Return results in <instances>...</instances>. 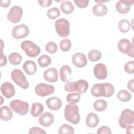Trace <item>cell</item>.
Instances as JSON below:
<instances>
[{
	"label": "cell",
	"instance_id": "6da1fadb",
	"mask_svg": "<svg viewBox=\"0 0 134 134\" xmlns=\"http://www.w3.org/2000/svg\"><path fill=\"white\" fill-rule=\"evenodd\" d=\"M64 116L66 120L74 124H77L80 120L79 107L75 103H70L64 108Z\"/></svg>",
	"mask_w": 134,
	"mask_h": 134
},
{
	"label": "cell",
	"instance_id": "7a4b0ae2",
	"mask_svg": "<svg viewBox=\"0 0 134 134\" xmlns=\"http://www.w3.org/2000/svg\"><path fill=\"white\" fill-rule=\"evenodd\" d=\"M22 50L28 57L34 58L37 57L40 53V48L34 42L30 40H25L20 44Z\"/></svg>",
	"mask_w": 134,
	"mask_h": 134
},
{
	"label": "cell",
	"instance_id": "3957f363",
	"mask_svg": "<svg viewBox=\"0 0 134 134\" xmlns=\"http://www.w3.org/2000/svg\"><path fill=\"white\" fill-rule=\"evenodd\" d=\"M134 121V113L130 109H124L120 115L118 120L119 126L126 129L128 126L131 125Z\"/></svg>",
	"mask_w": 134,
	"mask_h": 134
},
{
	"label": "cell",
	"instance_id": "277c9868",
	"mask_svg": "<svg viewBox=\"0 0 134 134\" xmlns=\"http://www.w3.org/2000/svg\"><path fill=\"white\" fill-rule=\"evenodd\" d=\"M12 80L20 88L26 90L29 87V83L24 73L19 69H15L10 73Z\"/></svg>",
	"mask_w": 134,
	"mask_h": 134
},
{
	"label": "cell",
	"instance_id": "5b68a950",
	"mask_svg": "<svg viewBox=\"0 0 134 134\" xmlns=\"http://www.w3.org/2000/svg\"><path fill=\"white\" fill-rule=\"evenodd\" d=\"M55 29L58 35L62 37H66L70 34V23L65 18L57 19L54 24Z\"/></svg>",
	"mask_w": 134,
	"mask_h": 134
},
{
	"label": "cell",
	"instance_id": "8992f818",
	"mask_svg": "<svg viewBox=\"0 0 134 134\" xmlns=\"http://www.w3.org/2000/svg\"><path fill=\"white\" fill-rule=\"evenodd\" d=\"M9 106L14 112L21 116L26 115L29 109V104L27 102L19 99H14L11 101Z\"/></svg>",
	"mask_w": 134,
	"mask_h": 134
},
{
	"label": "cell",
	"instance_id": "52a82bcc",
	"mask_svg": "<svg viewBox=\"0 0 134 134\" xmlns=\"http://www.w3.org/2000/svg\"><path fill=\"white\" fill-rule=\"evenodd\" d=\"M117 47L119 51L122 53L127 54L130 57H133V46L130 40L123 38L120 39L117 44Z\"/></svg>",
	"mask_w": 134,
	"mask_h": 134
},
{
	"label": "cell",
	"instance_id": "ba28073f",
	"mask_svg": "<svg viewBox=\"0 0 134 134\" xmlns=\"http://www.w3.org/2000/svg\"><path fill=\"white\" fill-rule=\"evenodd\" d=\"M54 87L52 85L40 83L37 84L35 88V92L37 95L40 97H46L54 92Z\"/></svg>",
	"mask_w": 134,
	"mask_h": 134
},
{
	"label": "cell",
	"instance_id": "9c48e42d",
	"mask_svg": "<svg viewBox=\"0 0 134 134\" xmlns=\"http://www.w3.org/2000/svg\"><path fill=\"white\" fill-rule=\"evenodd\" d=\"M23 10L21 7L19 6H13L7 15L8 20L13 23H17L20 21Z\"/></svg>",
	"mask_w": 134,
	"mask_h": 134
},
{
	"label": "cell",
	"instance_id": "30bf717a",
	"mask_svg": "<svg viewBox=\"0 0 134 134\" xmlns=\"http://www.w3.org/2000/svg\"><path fill=\"white\" fill-rule=\"evenodd\" d=\"M29 34L28 27L25 24H21L15 26L12 31V35L14 38L20 39L26 37Z\"/></svg>",
	"mask_w": 134,
	"mask_h": 134
},
{
	"label": "cell",
	"instance_id": "8fae6325",
	"mask_svg": "<svg viewBox=\"0 0 134 134\" xmlns=\"http://www.w3.org/2000/svg\"><path fill=\"white\" fill-rule=\"evenodd\" d=\"M133 3V0H120L116 3V9L120 14H127L129 12L130 6Z\"/></svg>",
	"mask_w": 134,
	"mask_h": 134
},
{
	"label": "cell",
	"instance_id": "7c38bea8",
	"mask_svg": "<svg viewBox=\"0 0 134 134\" xmlns=\"http://www.w3.org/2000/svg\"><path fill=\"white\" fill-rule=\"evenodd\" d=\"M93 71L95 77L98 80H104L107 77V68L103 63H98L95 65Z\"/></svg>",
	"mask_w": 134,
	"mask_h": 134
},
{
	"label": "cell",
	"instance_id": "4fadbf2b",
	"mask_svg": "<svg viewBox=\"0 0 134 134\" xmlns=\"http://www.w3.org/2000/svg\"><path fill=\"white\" fill-rule=\"evenodd\" d=\"M72 62L73 65L78 68L84 67L87 63L86 55L81 52H77L73 55Z\"/></svg>",
	"mask_w": 134,
	"mask_h": 134
},
{
	"label": "cell",
	"instance_id": "5bb4252c",
	"mask_svg": "<svg viewBox=\"0 0 134 134\" xmlns=\"http://www.w3.org/2000/svg\"><path fill=\"white\" fill-rule=\"evenodd\" d=\"M1 91L3 95L7 98H12L15 93L14 85L11 83L8 82H4L1 85Z\"/></svg>",
	"mask_w": 134,
	"mask_h": 134
},
{
	"label": "cell",
	"instance_id": "9a60e30c",
	"mask_svg": "<svg viewBox=\"0 0 134 134\" xmlns=\"http://www.w3.org/2000/svg\"><path fill=\"white\" fill-rule=\"evenodd\" d=\"M43 78L49 82H56L58 80V70L54 68L48 69L43 72Z\"/></svg>",
	"mask_w": 134,
	"mask_h": 134
},
{
	"label": "cell",
	"instance_id": "2e32d148",
	"mask_svg": "<svg viewBox=\"0 0 134 134\" xmlns=\"http://www.w3.org/2000/svg\"><path fill=\"white\" fill-rule=\"evenodd\" d=\"M54 121L53 115L50 112H45L40 114L39 117V124L46 127L50 126Z\"/></svg>",
	"mask_w": 134,
	"mask_h": 134
},
{
	"label": "cell",
	"instance_id": "e0dca14e",
	"mask_svg": "<svg viewBox=\"0 0 134 134\" xmlns=\"http://www.w3.org/2000/svg\"><path fill=\"white\" fill-rule=\"evenodd\" d=\"M46 105L52 110H58L62 106V101L57 97H51L46 100Z\"/></svg>",
	"mask_w": 134,
	"mask_h": 134
},
{
	"label": "cell",
	"instance_id": "ac0fdd59",
	"mask_svg": "<svg viewBox=\"0 0 134 134\" xmlns=\"http://www.w3.org/2000/svg\"><path fill=\"white\" fill-rule=\"evenodd\" d=\"M71 69L70 66L64 65L61 66L60 70V76L61 80L63 82H68L71 78Z\"/></svg>",
	"mask_w": 134,
	"mask_h": 134
},
{
	"label": "cell",
	"instance_id": "d6986e66",
	"mask_svg": "<svg viewBox=\"0 0 134 134\" xmlns=\"http://www.w3.org/2000/svg\"><path fill=\"white\" fill-rule=\"evenodd\" d=\"M99 121L98 116L94 113H89L86 118V124L90 128L96 127Z\"/></svg>",
	"mask_w": 134,
	"mask_h": 134
},
{
	"label": "cell",
	"instance_id": "ffe728a7",
	"mask_svg": "<svg viewBox=\"0 0 134 134\" xmlns=\"http://www.w3.org/2000/svg\"><path fill=\"white\" fill-rule=\"evenodd\" d=\"M23 70L29 75L34 74L37 71V66L34 61L31 60H27L23 65Z\"/></svg>",
	"mask_w": 134,
	"mask_h": 134
},
{
	"label": "cell",
	"instance_id": "44dd1931",
	"mask_svg": "<svg viewBox=\"0 0 134 134\" xmlns=\"http://www.w3.org/2000/svg\"><path fill=\"white\" fill-rule=\"evenodd\" d=\"M13 116V112L7 106H3L0 108V118L4 121L10 120Z\"/></svg>",
	"mask_w": 134,
	"mask_h": 134
},
{
	"label": "cell",
	"instance_id": "7402d4cb",
	"mask_svg": "<svg viewBox=\"0 0 134 134\" xmlns=\"http://www.w3.org/2000/svg\"><path fill=\"white\" fill-rule=\"evenodd\" d=\"M92 11L95 16L102 17L107 14L108 9L106 6L103 4H97L93 6Z\"/></svg>",
	"mask_w": 134,
	"mask_h": 134
},
{
	"label": "cell",
	"instance_id": "603a6c76",
	"mask_svg": "<svg viewBox=\"0 0 134 134\" xmlns=\"http://www.w3.org/2000/svg\"><path fill=\"white\" fill-rule=\"evenodd\" d=\"M43 106L40 103H34L32 104L30 109L31 115L34 117H37L43 111Z\"/></svg>",
	"mask_w": 134,
	"mask_h": 134
},
{
	"label": "cell",
	"instance_id": "cb8c5ba5",
	"mask_svg": "<svg viewBox=\"0 0 134 134\" xmlns=\"http://www.w3.org/2000/svg\"><path fill=\"white\" fill-rule=\"evenodd\" d=\"M60 9L64 14H70L73 12L74 7L70 1H64L60 5Z\"/></svg>",
	"mask_w": 134,
	"mask_h": 134
},
{
	"label": "cell",
	"instance_id": "d4e9b609",
	"mask_svg": "<svg viewBox=\"0 0 134 134\" xmlns=\"http://www.w3.org/2000/svg\"><path fill=\"white\" fill-rule=\"evenodd\" d=\"M76 82L77 85L76 92L80 93V94L85 93L88 87V82L86 81L83 79L79 80L77 81H76Z\"/></svg>",
	"mask_w": 134,
	"mask_h": 134
},
{
	"label": "cell",
	"instance_id": "484cf974",
	"mask_svg": "<svg viewBox=\"0 0 134 134\" xmlns=\"http://www.w3.org/2000/svg\"><path fill=\"white\" fill-rule=\"evenodd\" d=\"M107 103L106 100L102 99L96 100L93 104V107L94 109L98 112H102L105 110L107 108Z\"/></svg>",
	"mask_w": 134,
	"mask_h": 134
},
{
	"label": "cell",
	"instance_id": "4316f807",
	"mask_svg": "<svg viewBox=\"0 0 134 134\" xmlns=\"http://www.w3.org/2000/svg\"><path fill=\"white\" fill-rule=\"evenodd\" d=\"M22 60L21 55L17 52L11 53L8 55V60L9 62L14 65H19L21 63Z\"/></svg>",
	"mask_w": 134,
	"mask_h": 134
},
{
	"label": "cell",
	"instance_id": "83f0119b",
	"mask_svg": "<svg viewBox=\"0 0 134 134\" xmlns=\"http://www.w3.org/2000/svg\"><path fill=\"white\" fill-rule=\"evenodd\" d=\"M118 99L123 102H128L131 99V94L125 90H120L117 95Z\"/></svg>",
	"mask_w": 134,
	"mask_h": 134
},
{
	"label": "cell",
	"instance_id": "f1b7e54d",
	"mask_svg": "<svg viewBox=\"0 0 134 134\" xmlns=\"http://www.w3.org/2000/svg\"><path fill=\"white\" fill-rule=\"evenodd\" d=\"M118 27L121 32L127 33L129 31L130 24L128 20L121 19L118 23Z\"/></svg>",
	"mask_w": 134,
	"mask_h": 134
},
{
	"label": "cell",
	"instance_id": "f546056e",
	"mask_svg": "<svg viewBox=\"0 0 134 134\" xmlns=\"http://www.w3.org/2000/svg\"><path fill=\"white\" fill-rule=\"evenodd\" d=\"M102 57V53L98 50L93 49L88 53V58L92 62L98 61Z\"/></svg>",
	"mask_w": 134,
	"mask_h": 134
},
{
	"label": "cell",
	"instance_id": "4dcf8cb0",
	"mask_svg": "<svg viewBox=\"0 0 134 134\" xmlns=\"http://www.w3.org/2000/svg\"><path fill=\"white\" fill-rule=\"evenodd\" d=\"M37 61L40 67L46 68L51 64V59L50 57L47 55H42L38 58Z\"/></svg>",
	"mask_w": 134,
	"mask_h": 134
},
{
	"label": "cell",
	"instance_id": "1f68e13d",
	"mask_svg": "<svg viewBox=\"0 0 134 134\" xmlns=\"http://www.w3.org/2000/svg\"><path fill=\"white\" fill-rule=\"evenodd\" d=\"M81 99V95L79 93H71L67 95L66 100L70 103H77Z\"/></svg>",
	"mask_w": 134,
	"mask_h": 134
},
{
	"label": "cell",
	"instance_id": "d6a6232c",
	"mask_svg": "<svg viewBox=\"0 0 134 134\" xmlns=\"http://www.w3.org/2000/svg\"><path fill=\"white\" fill-rule=\"evenodd\" d=\"M74 132V130L73 127L70 125L64 124L61 126L58 130V133L60 134H73Z\"/></svg>",
	"mask_w": 134,
	"mask_h": 134
},
{
	"label": "cell",
	"instance_id": "836d02e7",
	"mask_svg": "<svg viewBox=\"0 0 134 134\" xmlns=\"http://www.w3.org/2000/svg\"><path fill=\"white\" fill-rule=\"evenodd\" d=\"M105 88V97H110L113 95L115 92L114 86L110 83H104Z\"/></svg>",
	"mask_w": 134,
	"mask_h": 134
},
{
	"label": "cell",
	"instance_id": "e575fe53",
	"mask_svg": "<svg viewBox=\"0 0 134 134\" xmlns=\"http://www.w3.org/2000/svg\"><path fill=\"white\" fill-rule=\"evenodd\" d=\"M72 43L69 39H63L60 42V48L63 52H67L71 49Z\"/></svg>",
	"mask_w": 134,
	"mask_h": 134
},
{
	"label": "cell",
	"instance_id": "d590c367",
	"mask_svg": "<svg viewBox=\"0 0 134 134\" xmlns=\"http://www.w3.org/2000/svg\"><path fill=\"white\" fill-rule=\"evenodd\" d=\"M47 15L51 19H54L60 15V12L57 7H52L47 11Z\"/></svg>",
	"mask_w": 134,
	"mask_h": 134
},
{
	"label": "cell",
	"instance_id": "8d00e7d4",
	"mask_svg": "<svg viewBox=\"0 0 134 134\" xmlns=\"http://www.w3.org/2000/svg\"><path fill=\"white\" fill-rule=\"evenodd\" d=\"M101 85L102 83H97L93 86L91 90V93L93 96L97 97H102Z\"/></svg>",
	"mask_w": 134,
	"mask_h": 134
},
{
	"label": "cell",
	"instance_id": "74e56055",
	"mask_svg": "<svg viewBox=\"0 0 134 134\" xmlns=\"http://www.w3.org/2000/svg\"><path fill=\"white\" fill-rule=\"evenodd\" d=\"M45 49L46 51H47L48 52L53 54L57 51L58 46L55 42L53 41L49 42L46 44Z\"/></svg>",
	"mask_w": 134,
	"mask_h": 134
},
{
	"label": "cell",
	"instance_id": "f35d334b",
	"mask_svg": "<svg viewBox=\"0 0 134 134\" xmlns=\"http://www.w3.org/2000/svg\"><path fill=\"white\" fill-rule=\"evenodd\" d=\"M76 82H67L64 85V90L68 92H76L77 88Z\"/></svg>",
	"mask_w": 134,
	"mask_h": 134
},
{
	"label": "cell",
	"instance_id": "ab89813d",
	"mask_svg": "<svg viewBox=\"0 0 134 134\" xmlns=\"http://www.w3.org/2000/svg\"><path fill=\"white\" fill-rule=\"evenodd\" d=\"M124 70L126 72L129 74L134 73V61H130L125 63L124 65Z\"/></svg>",
	"mask_w": 134,
	"mask_h": 134
},
{
	"label": "cell",
	"instance_id": "60d3db41",
	"mask_svg": "<svg viewBox=\"0 0 134 134\" xmlns=\"http://www.w3.org/2000/svg\"><path fill=\"white\" fill-rule=\"evenodd\" d=\"M28 133L29 134H46V132L39 127H32L29 129Z\"/></svg>",
	"mask_w": 134,
	"mask_h": 134
},
{
	"label": "cell",
	"instance_id": "b9f144b4",
	"mask_svg": "<svg viewBox=\"0 0 134 134\" xmlns=\"http://www.w3.org/2000/svg\"><path fill=\"white\" fill-rule=\"evenodd\" d=\"M76 5L81 8H84L87 6L89 0H74Z\"/></svg>",
	"mask_w": 134,
	"mask_h": 134
},
{
	"label": "cell",
	"instance_id": "7bdbcfd3",
	"mask_svg": "<svg viewBox=\"0 0 134 134\" xmlns=\"http://www.w3.org/2000/svg\"><path fill=\"white\" fill-rule=\"evenodd\" d=\"M97 134H111V131L110 128L107 126H102L99 127L97 131Z\"/></svg>",
	"mask_w": 134,
	"mask_h": 134
},
{
	"label": "cell",
	"instance_id": "ee69618b",
	"mask_svg": "<svg viewBox=\"0 0 134 134\" xmlns=\"http://www.w3.org/2000/svg\"><path fill=\"white\" fill-rule=\"evenodd\" d=\"M38 2L40 6L43 7H47L50 6L52 3L51 0H39Z\"/></svg>",
	"mask_w": 134,
	"mask_h": 134
},
{
	"label": "cell",
	"instance_id": "f6af8a7d",
	"mask_svg": "<svg viewBox=\"0 0 134 134\" xmlns=\"http://www.w3.org/2000/svg\"><path fill=\"white\" fill-rule=\"evenodd\" d=\"M7 64V58L5 55L3 54V50H1V61H0V66H4Z\"/></svg>",
	"mask_w": 134,
	"mask_h": 134
},
{
	"label": "cell",
	"instance_id": "bcb514c9",
	"mask_svg": "<svg viewBox=\"0 0 134 134\" xmlns=\"http://www.w3.org/2000/svg\"><path fill=\"white\" fill-rule=\"evenodd\" d=\"M10 2V0H2L0 1V5L3 7L6 8L9 6Z\"/></svg>",
	"mask_w": 134,
	"mask_h": 134
},
{
	"label": "cell",
	"instance_id": "7dc6e473",
	"mask_svg": "<svg viewBox=\"0 0 134 134\" xmlns=\"http://www.w3.org/2000/svg\"><path fill=\"white\" fill-rule=\"evenodd\" d=\"M133 84H134V80L133 79H131L130 81H128V83H127V87L128 89L130 91H131V92L133 93L134 91H133Z\"/></svg>",
	"mask_w": 134,
	"mask_h": 134
},
{
	"label": "cell",
	"instance_id": "c3c4849f",
	"mask_svg": "<svg viewBox=\"0 0 134 134\" xmlns=\"http://www.w3.org/2000/svg\"><path fill=\"white\" fill-rule=\"evenodd\" d=\"M126 133L128 134H133V126L131 125H130L128 126L126 128Z\"/></svg>",
	"mask_w": 134,
	"mask_h": 134
}]
</instances>
